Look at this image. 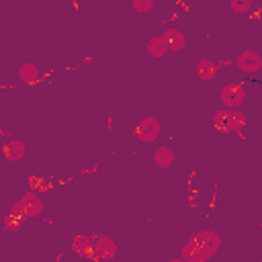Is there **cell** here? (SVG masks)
I'll list each match as a JSON object with an SVG mask.
<instances>
[{
	"mask_svg": "<svg viewBox=\"0 0 262 262\" xmlns=\"http://www.w3.org/2000/svg\"><path fill=\"white\" fill-rule=\"evenodd\" d=\"M154 162H156L160 168H168V166L174 162V154H172V149H170V147H160V149H156V154H154Z\"/></svg>",
	"mask_w": 262,
	"mask_h": 262,
	"instance_id": "14",
	"label": "cell"
},
{
	"mask_svg": "<svg viewBox=\"0 0 262 262\" xmlns=\"http://www.w3.org/2000/svg\"><path fill=\"white\" fill-rule=\"evenodd\" d=\"M10 215H14L16 219L20 221H27V219H33V217H39L43 213V203L41 199L35 194V192H27L23 194L8 211Z\"/></svg>",
	"mask_w": 262,
	"mask_h": 262,
	"instance_id": "2",
	"label": "cell"
},
{
	"mask_svg": "<svg viewBox=\"0 0 262 262\" xmlns=\"http://www.w3.org/2000/svg\"><path fill=\"white\" fill-rule=\"evenodd\" d=\"M260 227H262V221H260Z\"/></svg>",
	"mask_w": 262,
	"mask_h": 262,
	"instance_id": "18",
	"label": "cell"
},
{
	"mask_svg": "<svg viewBox=\"0 0 262 262\" xmlns=\"http://www.w3.org/2000/svg\"><path fill=\"white\" fill-rule=\"evenodd\" d=\"M18 78H20L23 82H27V84H35V82L39 80V70H37V66H33V63H23L20 70H18Z\"/></svg>",
	"mask_w": 262,
	"mask_h": 262,
	"instance_id": "13",
	"label": "cell"
},
{
	"mask_svg": "<svg viewBox=\"0 0 262 262\" xmlns=\"http://www.w3.org/2000/svg\"><path fill=\"white\" fill-rule=\"evenodd\" d=\"M164 39H166L170 51H180V49H184V45H186L184 35H182L180 31H176V29H168V31L164 33Z\"/></svg>",
	"mask_w": 262,
	"mask_h": 262,
	"instance_id": "12",
	"label": "cell"
},
{
	"mask_svg": "<svg viewBox=\"0 0 262 262\" xmlns=\"http://www.w3.org/2000/svg\"><path fill=\"white\" fill-rule=\"evenodd\" d=\"M235 66L246 74H254V72H258L262 68V59H260V55L256 51H242L235 57Z\"/></svg>",
	"mask_w": 262,
	"mask_h": 262,
	"instance_id": "8",
	"label": "cell"
},
{
	"mask_svg": "<svg viewBox=\"0 0 262 262\" xmlns=\"http://www.w3.org/2000/svg\"><path fill=\"white\" fill-rule=\"evenodd\" d=\"M219 98L225 104V108H237L246 100V90L242 84H225L219 90Z\"/></svg>",
	"mask_w": 262,
	"mask_h": 262,
	"instance_id": "4",
	"label": "cell"
},
{
	"mask_svg": "<svg viewBox=\"0 0 262 262\" xmlns=\"http://www.w3.org/2000/svg\"><path fill=\"white\" fill-rule=\"evenodd\" d=\"M117 246L106 235H94V260H108L115 258Z\"/></svg>",
	"mask_w": 262,
	"mask_h": 262,
	"instance_id": "7",
	"label": "cell"
},
{
	"mask_svg": "<svg viewBox=\"0 0 262 262\" xmlns=\"http://www.w3.org/2000/svg\"><path fill=\"white\" fill-rule=\"evenodd\" d=\"M221 246V237L217 231L207 229L190 235L182 246V260L184 262H205L209 260Z\"/></svg>",
	"mask_w": 262,
	"mask_h": 262,
	"instance_id": "1",
	"label": "cell"
},
{
	"mask_svg": "<svg viewBox=\"0 0 262 262\" xmlns=\"http://www.w3.org/2000/svg\"><path fill=\"white\" fill-rule=\"evenodd\" d=\"M217 72H219V66L215 61H211V59H199L196 61V74H199V78L213 80L217 76Z\"/></svg>",
	"mask_w": 262,
	"mask_h": 262,
	"instance_id": "11",
	"label": "cell"
},
{
	"mask_svg": "<svg viewBox=\"0 0 262 262\" xmlns=\"http://www.w3.org/2000/svg\"><path fill=\"white\" fill-rule=\"evenodd\" d=\"M168 262H184L182 258H174V260H168Z\"/></svg>",
	"mask_w": 262,
	"mask_h": 262,
	"instance_id": "17",
	"label": "cell"
},
{
	"mask_svg": "<svg viewBox=\"0 0 262 262\" xmlns=\"http://www.w3.org/2000/svg\"><path fill=\"white\" fill-rule=\"evenodd\" d=\"M147 51H149V55H151V57H156V59L164 57V53H166V51H170V47H168V43H166L164 35L151 37V39L147 41Z\"/></svg>",
	"mask_w": 262,
	"mask_h": 262,
	"instance_id": "10",
	"label": "cell"
},
{
	"mask_svg": "<svg viewBox=\"0 0 262 262\" xmlns=\"http://www.w3.org/2000/svg\"><path fill=\"white\" fill-rule=\"evenodd\" d=\"M213 125L219 133H229V131H237L246 125V115L237 108H221L215 113L213 117Z\"/></svg>",
	"mask_w": 262,
	"mask_h": 262,
	"instance_id": "3",
	"label": "cell"
},
{
	"mask_svg": "<svg viewBox=\"0 0 262 262\" xmlns=\"http://www.w3.org/2000/svg\"><path fill=\"white\" fill-rule=\"evenodd\" d=\"M72 250L84 260H94V235H76L72 239Z\"/></svg>",
	"mask_w": 262,
	"mask_h": 262,
	"instance_id": "6",
	"label": "cell"
},
{
	"mask_svg": "<svg viewBox=\"0 0 262 262\" xmlns=\"http://www.w3.org/2000/svg\"><path fill=\"white\" fill-rule=\"evenodd\" d=\"M131 6H133L135 12H147V10H151L154 2H151V0H133Z\"/></svg>",
	"mask_w": 262,
	"mask_h": 262,
	"instance_id": "16",
	"label": "cell"
},
{
	"mask_svg": "<svg viewBox=\"0 0 262 262\" xmlns=\"http://www.w3.org/2000/svg\"><path fill=\"white\" fill-rule=\"evenodd\" d=\"M2 151H4L8 162H20L25 158V143L18 141V139H10V141L4 143Z\"/></svg>",
	"mask_w": 262,
	"mask_h": 262,
	"instance_id": "9",
	"label": "cell"
},
{
	"mask_svg": "<svg viewBox=\"0 0 262 262\" xmlns=\"http://www.w3.org/2000/svg\"><path fill=\"white\" fill-rule=\"evenodd\" d=\"M229 6H231L233 12H239V14H242V12H248V10L254 6V2H252V0H231Z\"/></svg>",
	"mask_w": 262,
	"mask_h": 262,
	"instance_id": "15",
	"label": "cell"
},
{
	"mask_svg": "<svg viewBox=\"0 0 262 262\" xmlns=\"http://www.w3.org/2000/svg\"><path fill=\"white\" fill-rule=\"evenodd\" d=\"M135 135L139 141L143 143H151L160 137V121L156 117H145L139 121V125L135 127Z\"/></svg>",
	"mask_w": 262,
	"mask_h": 262,
	"instance_id": "5",
	"label": "cell"
}]
</instances>
